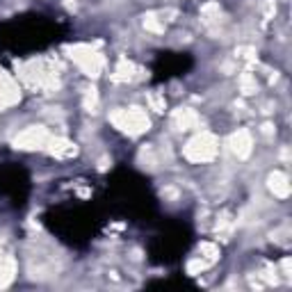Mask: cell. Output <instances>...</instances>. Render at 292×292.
Instances as JSON below:
<instances>
[{
  "mask_svg": "<svg viewBox=\"0 0 292 292\" xmlns=\"http://www.w3.org/2000/svg\"><path fill=\"white\" fill-rule=\"evenodd\" d=\"M110 121L119 128V130L128 132V135H141L144 130H149L151 121L146 117V112L141 107H128V110H114L110 114Z\"/></svg>",
  "mask_w": 292,
  "mask_h": 292,
  "instance_id": "obj_1",
  "label": "cell"
},
{
  "mask_svg": "<svg viewBox=\"0 0 292 292\" xmlns=\"http://www.w3.org/2000/svg\"><path fill=\"white\" fill-rule=\"evenodd\" d=\"M214 155H217V139L210 132H201L185 146V158L192 162H210Z\"/></svg>",
  "mask_w": 292,
  "mask_h": 292,
  "instance_id": "obj_2",
  "label": "cell"
},
{
  "mask_svg": "<svg viewBox=\"0 0 292 292\" xmlns=\"http://www.w3.org/2000/svg\"><path fill=\"white\" fill-rule=\"evenodd\" d=\"M228 146H231V151L237 155V158H249L251 149H253V139H251L249 130H237L231 135Z\"/></svg>",
  "mask_w": 292,
  "mask_h": 292,
  "instance_id": "obj_3",
  "label": "cell"
},
{
  "mask_svg": "<svg viewBox=\"0 0 292 292\" xmlns=\"http://www.w3.org/2000/svg\"><path fill=\"white\" fill-rule=\"evenodd\" d=\"M48 139V135H46L44 128H27L25 132H21V135L16 137V149H36V146H41L44 141Z\"/></svg>",
  "mask_w": 292,
  "mask_h": 292,
  "instance_id": "obj_4",
  "label": "cell"
},
{
  "mask_svg": "<svg viewBox=\"0 0 292 292\" xmlns=\"http://www.w3.org/2000/svg\"><path fill=\"white\" fill-rule=\"evenodd\" d=\"M267 187L276 199H287L290 196V182H287V176L283 171H274L267 178Z\"/></svg>",
  "mask_w": 292,
  "mask_h": 292,
  "instance_id": "obj_5",
  "label": "cell"
},
{
  "mask_svg": "<svg viewBox=\"0 0 292 292\" xmlns=\"http://www.w3.org/2000/svg\"><path fill=\"white\" fill-rule=\"evenodd\" d=\"M173 126L178 128V130H192V128L199 126V114L194 112V110L190 107H180L176 114H173Z\"/></svg>",
  "mask_w": 292,
  "mask_h": 292,
  "instance_id": "obj_6",
  "label": "cell"
},
{
  "mask_svg": "<svg viewBox=\"0 0 292 292\" xmlns=\"http://www.w3.org/2000/svg\"><path fill=\"white\" fill-rule=\"evenodd\" d=\"M14 272H16V263H14V258L0 260V285H9L12 278H14Z\"/></svg>",
  "mask_w": 292,
  "mask_h": 292,
  "instance_id": "obj_7",
  "label": "cell"
},
{
  "mask_svg": "<svg viewBox=\"0 0 292 292\" xmlns=\"http://www.w3.org/2000/svg\"><path fill=\"white\" fill-rule=\"evenodd\" d=\"M237 85H240V91L244 96H251L258 91V82H256V78L251 76V73H240V78H237Z\"/></svg>",
  "mask_w": 292,
  "mask_h": 292,
  "instance_id": "obj_8",
  "label": "cell"
},
{
  "mask_svg": "<svg viewBox=\"0 0 292 292\" xmlns=\"http://www.w3.org/2000/svg\"><path fill=\"white\" fill-rule=\"evenodd\" d=\"M144 27L149 32L162 34V32H164V21H162V18H158L155 14H149V16H144Z\"/></svg>",
  "mask_w": 292,
  "mask_h": 292,
  "instance_id": "obj_9",
  "label": "cell"
},
{
  "mask_svg": "<svg viewBox=\"0 0 292 292\" xmlns=\"http://www.w3.org/2000/svg\"><path fill=\"white\" fill-rule=\"evenodd\" d=\"M201 14L205 16V21H217L219 14H222V7H219V3H208L201 7Z\"/></svg>",
  "mask_w": 292,
  "mask_h": 292,
  "instance_id": "obj_10",
  "label": "cell"
},
{
  "mask_svg": "<svg viewBox=\"0 0 292 292\" xmlns=\"http://www.w3.org/2000/svg\"><path fill=\"white\" fill-rule=\"evenodd\" d=\"M96 105H98V94H96V89H87V94H85V107L89 110V112H94Z\"/></svg>",
  "mask_w": 292,
  "mask_h": 292,
  "instance_id": "obj_11",
  "label": "cell"
},
{
  "mask_svg": "<svg viewBox=\"0 0 292 292\" xmlns=\"http://www.w3.org/2000/svg\"><path fill=\"white\" fill-rule=\"evenodd\" d=\"M237 57H242V59H256V50L251 48V46H240V48H237Z\"/></svg>",
  "mask_w": 292,
  "mask_h": 292,
  "instance_id": "obj_12",
  "label": "cell"
},
{
  "mask_svg": "<svg viewBox=\"0 0 292 292\" xmlns=\"http://www.w3.org/2000/svg\"><path fill=\"white\" fill-rule=\"evenodd\" d=\"M149 103L153 105V110H155V112H162V110H164V98H160V96H151V98H149Z\"/></svg>",
  "mask_w": 292,
  "mask_h": 292,
  "instance_id": "obj_13",
  "label": "cell"
},
{
  "mask_svg": "<svg viewBox=\"0 0 292 292\" xmlns=\"http://www.w3.org/2000/svg\"><path fill=\"white\" fill-rule=\"evenodd\" d=\"M64 3H66L68 7H73V5H76V0H64Z\"/></svg>",
  "mask_w": 292,
  "mask_h": 292,
  "instance_id": "obj_14",
  "label": "cell"
},
{
  "mask_svg": "<svg viewBox=\"0 0 292 292\" xmlns=\"http://www.w3.org/2000/svg\"><path fill=\"white\" fill-rule=\"evenodd\" d=\"M0 260H3V258H0Z\"/></svg>",
  "mask_w": 292,
  "mask_h": 292,
  "instance_id": "obj_15",
  "label": "cell"
}]
</instances>
